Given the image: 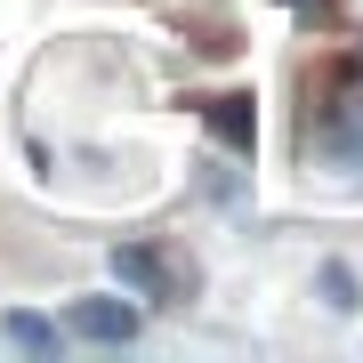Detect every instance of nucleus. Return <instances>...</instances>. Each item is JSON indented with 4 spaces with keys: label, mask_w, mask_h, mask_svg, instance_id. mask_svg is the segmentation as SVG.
<instances>
[{
    "label": "nucleus",
    "mask_w": 363,
    "mask_h": 363,
    "mask_svg": "<svg viewBox=\"0 0 363 363\" xmlns=\"http://www.w3.org/2000/svg\"><path fill=\"white\" fill-rule=\"evenodd\" d=\"M113 274H121L130 291H145L154 307H178V291H186V283H178V267H169L154 242H113Z\"/></svg>",
    "instance_id": "nucleus-1"
},
{
    "label": "nucleus",
    "mask_w": 363,
    "mask_h": 363,
    "mask_svg": "<svg viewBox=\"0 0 363 363\" xmlns=\"http://www.w3.org/2000/svg\"><path fill=\"white\" fill-rule=\"evenodd\" d=\"M65 323L81 339H97V347H130V339H138V307H121V298H73Z\"/></svg>",
    "instance_id": "nucleus-2"
},
{
    "label": "nucleus",
    "mask_w": 363,
    "mask_h": 363,
    "mask_svg": "<svg viewBox=\"0 0 363 363\" xmlns=\"http://www.w3.org/2000/svg\"><path fill=\"white\" fill-rule=\"evenodd\" d=\"M0 339L25 347V355H57V347H65V331H57L49 315H33V307H9V315H0Z\"/></svg>",
    "instance_id": "nucleus-3"
},
{
    "label": "nucleus",
    "mask_w": 363,
    "mask_h": 363,
    "mask_svg": "<svg viewBox=\"0 0 363 363\" xmlns=\"http://www.w3.org/2000/svg\"><path fill=\"white\" fill-rule=\"evenodd\" d=\"M210 130H218L234 154H250V138H259V121H250V97H210Z\"/></svg>",
    "instance_id": "nucleus-4"
},
{
    "label": "nucleus",
    "mask_w": 363,
    "mask_h": 363,
    "mask_svg": "<svg viewBox=\"0 0 363 363\" xmlns=\"http://www.w3.org/2000/svg\"><path fill=\"white\" fill-rule=\"evenodd\" d=\"M323 298H331V307H339V315H347V307H355V274H347V267H339V259H323Z\"/></svg>",
    "instance_id": "nucleus-5"
},
{
    "label": "nucleus",
    "mask_w": 363,
    "mask_h": 363,
    "mask_svg": "<svg viewBox=\"0 0 363 363\" xmlns=\"http://www.w3.org/2000/svg\"><path fill=\"white\" fill-rule=\"evenodd\" d=\"M291 9H307V16H323V9H331V0H291Z\"/></svg>",
    "instance_id": "nucleus-6"
}]
</instances>
